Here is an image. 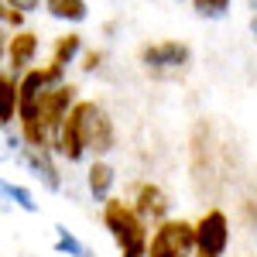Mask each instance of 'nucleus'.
<instances>
[{
  "instance_id": "nucleus-3",
  "label": "nucleus",
  "mask_w": 257,
  "mask_h": 257,
  "mask_svg": "<svg viewBox=\"0 0 257 257\" xmlns=\"http://www.w3.org/2000/svg\"><path fill=\"white\" fill-rule=\"evenodd\" d=\"M148 257H196V223L189 219H165L155 226Z\"/></svg>"
},
{
  "instance_id": "nucleus-16",
  "label": "nucleus",
  "mask_w": 257,
  "mask_h": 257,
  "mask_svg": "<svg viewBox=\"0 0 257 257\" xmlns=\"http://www.w3.org/2000/svg\"><path fill=\"white\" fill-rule=\"evenodd\" d=\"M4 192H7V199H14L21 209H28V213H35V209H38V206H35V196H31L28 189H21V185H11V182H7V185H4Z\"/></svg>"
},
{
  "instance_id": "nucleus-13",
  "label": "nucleus",
  "mask_w": 257,
  "mask_h": 257,
  "mask_svg": "<svg viewBox=\"0 0 257 257\" xmlns=\"http://www.w3.org/2000/svg\"><path fill=\"white\" fill-rule=\"evenodd\" d=\"M82 52V38L79 35H62V38H55V48H52V65H59V69H65L69 62H76Z\"/></svg>"
},
{
  "instance_id": "nucleus-2",
  "label": "nucleus",
  "mask_w": 257,
  "mask_h": 257,
  "mask_svg": "<svg viewBox=\"0 0 257 257\" xmlns=\"http://www.w3.org/2000/svg\"><path fill=\"white\" fill-rule=\"evenodd\" d=\"M103 226L110 230V237L117 240L120 257H148V223L141 219V213L123 202V199H106L103 202Z\"/></svg>"
},
{
  "instance_id": "nucleus-5",
  "label": "nucleus",
  "mask_w": 257,
  "mask_h": 257,
  "mask_svg": "<svg viewBox=\"0 0 257 257\" xmlns=\"http://www.w3.org/2000/svg\"><path fill=\"white\" fill-rule=\"evenodd\" d=\"M76 103H79V99H76V86H72V82H59V86H48V89H45L38 123H41V131H45L52 141L59 138L62 123H65L69 113H72Z\"/></svg>"
},
{
  "instance_id": "nucleus-8",
  "label": "nucleus",
  "mask_w": 257,
  "mask_h": 257,
  "mask_svg": "<svg viewBox=\"0 0 257 257\" xmlns=\"http://www.w3.org/2000/svg\"><path fill=\"white\" fill-rule=\"evenodd\" d=\"M38 55V35L31 31H14L7 38V69L14 72H28V65Z\"/></svg>"
},
{
  "instance_id": "nucleus-15",
  "label": "nucleus",
  "mask_w": 257,
  "mask_h": 257,
  "mask_svg": "<svg viewBox=\"0 0 257 257\" xmlns=\"http://www.w3.org/2000/svg\"><path fill=\"white\" fill-rule=\"evenodd\" d=\"M55 247L65 250V254H72V257H93V254H89V247H82L79 240L72 237L69 230H62V226H59V243H55Z\"/></svg>"
},
{
  "instance_id": "nucleus-14",
  "label": "nucleus",
  "mask_w": 257,
  "mask_h": 257,
  "mask_svg": "<svg viewBox=\"0 0 257 257\" xmlns=\"http://www.w3.org/2000/svg\"><path fill=\"white\" fill-rule=\"evenodd\" d=\"M192 11H196L199 18L216 21V18H223V14L230 11V0H192Z\"/></svg>"
},
{
  "instance_id": "nucleus-18",
  "label": "nucleus",
  "mask_w": 257,
  "mask_h": 257,
  "mask_svg": "<svg viewBox=\"0 0 257 257\" xmlns=\"http://www.w3.org/2000/svg\"><path fill=\"white\" fill-rule=\"evenodd\" d=\"M4 21H7V24H14V28L21 31V24H24V11L11 7V4H4Z\"/></svg>"
},
{
  "instance_id": "nucleus-19",
  "label": "nucleus",
  "mask_w": 257,
  "mask_h": 257,
  "mask_svg": "<svg viewBox=\"0 0 257 257\" xmlns=\"http://www.w3.org/2000/svg\"><path fill=\"white\" fill-rule=\"evenodd\" d=\"M4 4H11V7H18V11L28 14V11H35V7H38L41 0H4Z\"/></svg>"
},
{
  "instance_id": "nucleus-4",
  "label": "nucleus",
  "mask_w": 257,
  "mask_h": 257,
  "mask_svg": "<svg viewBox=\"0 0 257 257\" xmlns=\"http://www.w3.org/2000/svg\"><path fill=\"white\" fill-rule=\"evenodd\" d=\"M230 247V219L223 209H206L196 219V257H223Z\"/></svg>"
},
{
  "instance_id": "nucleus-12",
  "label": "nucleus",
  "mask_w": 257,
  "mask_h": 257,
  "mask_svg": "<svg viewBox=\"0 0 257 257\" xmlns=\"http://www.w3.org/2000/svg\"><path fill=\"white\" fill-rule=\"evenodd\" d=\"M45 11L55 21H72V24L86 21V14H89L86 0H45Z\"/></svg>"
},
{
  "instance_id": "nucleus-9",
  "label": "nucleus",
  "mask_w": 257,
  "mask_h": 257,
  "mask_svg": "<svg viewBox=\"0 0 257 257\" xmlns=\"http://www.w3.org/2000/svg\"><path fill=\"white\" fill-rule=\"evenodd\" d=\"M18 110H21V79L7 69L4 79H0V123L11 127L14 117H18Z\"/></svg>"
},
{
  "instance_id": "nucleus-10",
  "label": "nucleus",
  "mask_w": 257,
  "mask_h": 257,
  "mask_svg": "<svg viewBox=\"0 0 257 257\" xmlns=\"http://www.w3.org/2000/svg\"><path fill=\"white\" fill-rule=\"evenodd\" d=\"M24 161H28V168H31L35 175H41V182H45L48 189H59V185H62L59 168L52 165V158H48L45 148H24Z\"/></svg>"
},
{
  "instance_id": "nucleus-20",
  "label": "nucleus",
  "mask_w": 257,
  "mask_h": 257,
  "mask_svg": "<svg viewBox=\"0 0 257 257\" xmlns=\"http://www.w3.org/2000/svg\"><path fill=\"white\" fill-rule=\"evenodd\" d=\"M250 31H254V38H257V18H254V21H250Z\"/></svg>"
},
{
  "instance_id": "nucleus-21",
  "label": "nucleus",
  "mask_w": 257,
  "mask_h": 257,
  "mask_svg": "<svg viewBox=\"0 0 257 257\" xmlns=\"http://www.w3.org/2000/svg\"><path fill=\"white\" fill-rule=\"evenodd\" d=\"M250 4H254V7H257V0H250Z\"/></svg>"
},
{
  "instance_id": "nucleus-6",
  "label": "nucleus",
  "mask_w": 257,
  "mask_h": 257,
  "mask_svg": "<svg viewBox=\"0 0 257 257\" xmlns=\"http://www.w3.org/2000/svg\"><path fill=\"white\" fill-rule=\"evenodd\" d=\"M192 59V48L185 41H155V45H144L141 48V65L155 76H172L182 72Z\"/></svg>"
},
{
  "instance_id": "nucleus-1",
  "label": "nucleus",
  "mask_w": 257,
  "mask_h": 257,
  "mask_svg": "<svg viewBox=\"0 0 257 257\" xmlns=\"http://www.w3.org/2000/svg\"><path fill=\"white\" fill-rule=\"evenodd\" d=\"M62 158L79 161L86 151L93 155H106L113 151V120L106 117V110L96 106L93 99H79L72 106V113L65 117L59 138H55Z\"/></svg>"
},
{
  "instance_id": "nucleus-17",
  "label": "nucleus",
  "mask_w": 257,
  "mask_h": 257,
  "mask_svg": "<svg viewBox=\"0 0 257 257\" xmlns=\"http://www.w3.org/2000/svg\"><path fill=\"white\" fill-rule=\"evenodd\" d=\"M99 62H103V52H82V72H96L99 69Z\"/></svg>"
},
{
  "instance_id": "nucleus-7",
  "label": "nucleus",
  "mask_w": 257,
  "mask_h": 257,
  "mask_svg": "<svg viewBox=\"0 0 257 257\" xmlns=\"http://www.w3.org/2000/svg\"><path fill=\"white\" fill-rule=\"evenodd\" d=\"M134 209L141 213L144 223H165L172 202H168V192H165L161 185H155V182H141L138 196H134Z\"/></svg>"
},
{
  "instance_id": "nucleus-11",
  "label": "nucleus",
  "mask_w": 257,
  "mask_h": 257,
  "mask_svg": "<svg viewBox=\"0 0 257 257\" xmlns=\"http://www.w3.org/2000/svg\"><path fill=\"white\" fill-rule=\"evenodd\" d=\"M89 192H93V199H99V202H106L110 199V189H113V168L106 165V161H93L89 165Z\"/></svg>"
}]
</instances>
